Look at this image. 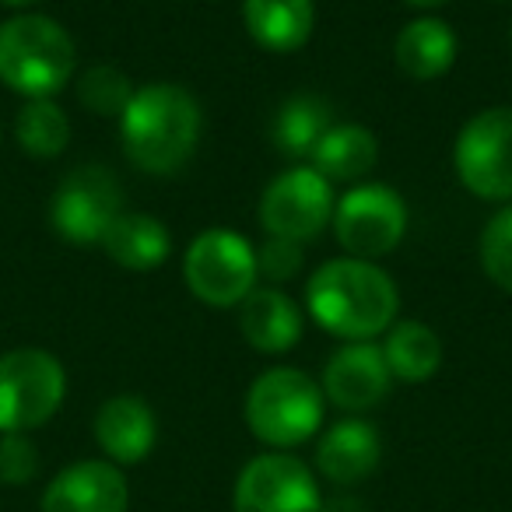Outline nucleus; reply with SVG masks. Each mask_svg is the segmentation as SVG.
Listing matches in <instances>:
<instances>
[{"label": "nucleus", "instance_id": "cd10ccee", "mask_svg": "<svg viewBox=\"0 0 512 512\" xmlns=\"http://www.w3.org/2000/svg\"><path fill=\"white\" fill-rule=\"evenodd\" d=\"M400 4H407V8L421 11V15H428V11H439V8H446L449 0H400Z\"/></svg>", "mask_w": 512, "mask_h": 512}, {"label": "nucleus", "instance_id": "393cba45", "mask_svg": "<svg viewBox=\"0 0 512 512\" xmlns=\"http://www.w3.org/2000/svg\"><path fill=\"white\" fill-rule=\"evenodd\" d=\"M477 260H481L484 278L512 295V204H502L484 221L481 239H477Z\"/></svg>", "mask_w": 512, "mask_h": 512}, {"label": "nucleus", "instance_id": "4be33fe9", "mask_svg": "<svg viewBox=\"0 0 512 512\" xmlns=\"http://www.w3.org/2000/svg\"><path fill=\"white\" fill-rule=\"evenodd\" d=\"M330 127H334L330 102L313 92H302L278 106L271 123V141L288 158H313L316 144L323 141Z\"/></svg>", "mask_w": 512, "mask_h": 512}, {"label": "nucleus", "instance_id": "5701e85b", "mask_svg": "<svg viewBox=\"0 0 512 512\" xmlns=\"http://www.w3.org/2000/svg\"><path fill=\"white\" fill-rule=\"evenodd\" d=\"M15 141L32 158H57L71 144V120L53 99H29L15 116Z\"/></svg>", "mask_w": 512, "mask_h": 512}, {"label": "nucleus", "instance_id": "bb28decb", "mask_svg": "<svg viewBox=\"0 0 512 512\" xmlns=\"http://www.w3.org/2000/svg\"><path fill=\"white\" fill-rule=\"evenodd\" d=\"M302 264H306V256H302V246L299 242H288V239H274L267 235L264 246L256 249V271L267 285H285V281L299 278L302 274Z\"/></svg>", "mask_w": 512, "mask_h": 512}, {"label": "nucleus", "instance_id": "aec40b11", "mask_svg": "<svg viewBox=\"0 0 512 512\" xmlns=\"http://www.w3.org/2000/svg\"><path fill=\"white\" fill-rule=\"evenodd\" d=\"M379 162V141L369 127L362 123H334V127L323 134V141L316 144L313 165L323 179L330 183H365L372 169Z\"/></svg>", "mask_w": 512, "mask_h": 512}, {"label": "nucleus", "instance_id": "2eb2a0df", "mask_svg": "<svg viewBox=\"0 0 512 512\" xmlns=\"http://www.w3.org/2000/svg\"><path fill=\"white\" fill-rule=\"evenodd\" d=\"M383 460V439L379 428L365 418H341L316 442V470L337 488L362 484L376 474Z\"/></svg>", "mask_w": 512, "mask_h": 512}, {"label": "nucleus", "instance_id": "6e6552de", "mask_svg": "<svg viewBox=\"0 0 512 512\" xmlns=\"http://www.w3.org/2000/svg\"><path fill=\"white\" fill-rule=\"evenodd\" d=\"M334 228L344 256L358 260H383L407 235V204L386 183H355L334 204Z\"/></svg>", "mask_w": 512, "mask_h": 512}, {"label": "nucleus", "instance_id": "c85d7f7f", "mask_svg": "<svg viewBox=\"0 0 512 512\" xmlns=\"http://www.w3.org/2000/svg\"><path fill=\"white\" fill-rule=\"evenodd\" d=\"M0 4H4V8H15L18 15H22V11H29L32 4H39V0H0Z\"/></svg>", "mask_w": 512, "mask_h": 512}, {"label": "nucleus", "instance_id": "1a4fd4ad", "mask_svg": "<svg viewBox=\"0 0 512 512\" xmlns=\"http://www.w3.org/2000/svg\"><path fill=\"white\" fill-rule=\"evenodd\" d=\"M334 204V183L323 179L313 165H295L267 183L256 214L267 235L302 246L323 235V228L334 221Z\"/></svg>", "mask_w": 512, "mask_h": 512}, {"label": "nucleus", "instance_id": "412c9836", "mask_svg": "<svg viewBox=\"0 0 512 512\" xmlns=\"http://www.w3.org/2000/svg\"><path fill=\"white\" fill-rule=\"evenodd\" d=\"M383 358L400 383H428L442 365V341L428 323L397 320L383 334Z\"/></svg>", "mask_w": 512, "mask_h": 512}, {"label": "nucleus", "instance_id": "f257e3e1", "mask_svg": "<svg viewBox=\"0 0 512 512\" xmlns=\"http://www.w3.org/2000/svg\"><path fill=\"white\" fill-rule=\"evenodd\" d=\"M306 313L316 327L344 344L376 341L397 323L400 292L379 264L337 256L316 267L306 281Z\"/></svg>", "mask_w": 512, "mask_h": 512}, {"label": "nucleus", "instance_id": "a211bd4d", "mask_svg": "<svg viewBox=\"0 0 512 512\" xmlns=\"http://www.w3.org/2000/svg\"><path fill=\"white\" fill-rule=\"evenodd\" d=\"M460 39L435 15L411 18L393 39V60L411 81H435L456 64Z\"/></svg>", "mask_w": 512, "mask_h": 512}, {"label": "nucleus", "instance_id": "4468645a", "mask_svg": "<svg viewBox=\"0 0 512 512\" xmlns=\"http://www.w3.org/2000/svg\"><path fill=\"white\" fill-rule=\"evenodd\" d=\"M95 442L116 467H134L151 456L158 442V418L151 404L134 393H116L95 411Z\"/></svg>", "mask_w": 512, "mask_h": 512}, {"label": "nucleus", "instance_id": "7ed1b4c3", "mask_svg": "<svg viewBox=\"0 0 512 512\" xmlns=\"http://www.w3.org/2000/svg\"><path fill=\"white\" fill-rule=\"evenodd\" d=\"M78 78L74 36L50 15L22 11L0 25V81L15 95L53 99Z\"/></svg>", "mask_w": 512, "mask_h": 512}, {"label": "nucleus", "instance_id": "6ab92c4d", "mask_svg": "<svg viewBox=\"0 0 512 512\" xmlns=\"http://www.w3.org/2000/svg\"><path fill=\"white\" fill-rule=\"evenodd\" d=\"M102 253L113 260L123 271H155L169 260L172 253V235L155 214L144 211H123L120 218L109 225V232L102 235Z\"/></svg>", "mask_w": 512, "mask_h": 512}, {"label": "nucleus", "instance_id": "9b49d317", "mask_svg": "<svg viewBox=\"0 0 512 512\" xmlns=\"http://www.w3.org/2000/svg\"><path fill=\"white\" fill-rule=\"evenodd\" d=\"M235 512H323V495L306 460L292 453H260L239 470Z\"/></svg>", "mask_w": 512, "mask_h": 512}, {"label": "nucleus", "instance_id": "b1692460", "mask_svg": "<svg viewBox=\"0 0 512 512\" xmlns=\"http://www.w3.org/2000/svg\"><path fill=\"white\" fill-rule=\"evenodd\" d=\"M74 92H78V102L92 116L120 120L123 109L134 99L137 85L116 64H92L74 78Z\"/></svg>", "mask_w": 512, "mask_h": 512}, {"label": "nucleus", "instance_id": "f8f14e48", "mask_svg": "<svg viewBox=\"0 0 512 512\" xmlns=\"http://www.w3.org/2000/svg\"><path fill=\"white\" fill-rule=\"evenodd\" d=\"M320 386L327 404L348 414H362L386 400L393 386V372L376 341H351L327 358Z\"/></svg>", "mask_w": 512, "mask_h": 512}, {"label": "nucleus", "instance_id": "423d86ee", "mask_svg": "<svg viewBox=\"0 0 512 512\" xmlns=\"http://www.w3.org/2000/svg\"><path fill=\"white\" fill-rule=\"evenodd\" d=\"M67 397V372L53 351L15 348L0 355V432L50 425Z\"/></svg>", "mask_w": 512, "mask_h": 512}, {"label": "nucleus", "instance_id": "20e7f679", "mask_svg": "<svg viewBox=\"0 0 512 512\" xmlns=\"http://www.w3.org/2000/svg\"><path fill=\"white\" fill-rule=\"evenodd\" d=\"M242 414H246V428L253 432V439L288 453L320 432L327 397L309 372L274 365L249 383Z\"/></svg>", "mask_w": 512, "mask_h": 512}, {"label": "nucleus", "instance_id": "9d476101", "mask_svg": "<svg viewBox=\"0 0 512 512\" xmlns=\"http://www.w3.org/2000/svg\"><path fill=\"white\" fill-rule=\"evenodd\" d=\"M123 214L120 179L106 165H78L57 183L50 200V225L74 246H95Z\"/></svg>", "mask_w": 512, "mask_h": 512}, {"label": "nucleus", "instance_id": "a878e982", "mask_svg": "<svg viewBox=\"0 0 512 512\" xmlns=\"http://www.w3.org/2000/svg\"><path fill=\"white\" fill-rule=\"evenodd\" d=\"M39 474V449L25 432H0V484L22 488Z\"/></svg>", "mask_w": 512, "mask_h": 512}, {"label": "nucleus", "instance_id": "f03ea898", "mask_svg": "<svg viewBox=\"0 0 512 512\" xmlns=\"http://www.w3.org/2000/svg\"><path fill=\"white\" fill-rule=\"evenodd\" d=\"M116 123H120V148L134 169L148 176H172L197 151L204 113L183 85L148 81L137 88Z\"/></svg>", "mask_w": 512, "mask_h": 512}, {"label": "nucleus", "instance_id": "dca6fc26", "mask_svg": "<svg viewBox=\"0 0 512 512\" xmlns=\"http://www.w3.org/2000/svg\"><path fill=\"white\" fill-rule=\"evenodd\" d=\"M242 341L260 355H285L302 341L306 316L299 302L274 285H256L239 306Z\"/></svg>", "mask_w": 512, "mask_h": 512}, {"label": "nucleus", "instance_id": "f3484780", "mask_svg": "<svg viewBox=\"0 0 512 512\" xmlns=\"http://www.w3.org/2000/svg\"><path fill=\"white\" fill-rule=\"evenodd\" d=\"M242 25L267 53H295L313 39L316 0H242Z\"/></svg>", "mask_w": 512, "mask_h": 512}, {"label": "nucleus", "instance_id": "39448f33", "mask_svg": "<svg viewBox=\"0 0 512 512\" xmlns=\"http://www.w3.org/2000/svg\"><path fill=\"white\" fill-rule=\"evenodd\" d=\"M183 281L197 302L211 309H239L256 288V249L242 232L207 228L183 253Z\"/></svg>", "mask_w": 512, "mask_h": 512}, {"label": "nucleus", "instance_id": "ddd939ff", "mask_svg": "<svg viewBox=\"0 0 512 512\" xmlns=\"http://www.w3.org/2000/svg\"><path fill=\"white\" fill-rule=\"evenodd\" d=\"M127 477L109 460H78L43 491V512H127Z\"/></svg>", "mask_w": 512, "mask_h": 512}, {"label": "nucleus", "instance_id": "c756f323", "mask_svg": "<svg viewBox=\"0 0 512 512\" xmlns=\"http://www.w3.org/2000/svg\"><path fill=\"white\" fill-rule=\"evenodd\" d=\"M509 43H512V25H509Z\"/></svg>", "mask_w": 512, "mask_h": 512}, {"label": "nucleus", "instance_id": "0eeeda50", "mask_svg": "<svg viewBox=\"0 0 512 512\" xmlns=\"http://www.w3.org/2000/svg\"><path fill=\"white\" fill-rule=\"evenodd\" d=\"M463 190L484 204H512V106L474 113L453 141Z\"/></svg>", "mask_w": 512, "mask_h": 512}]
</instances>
